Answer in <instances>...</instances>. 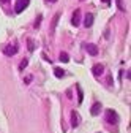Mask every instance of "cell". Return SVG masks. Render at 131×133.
<instances>
[{
	"label": "cell",
	"instance_id": "cell-22",
	"mask_svg": "<svg viewBox=\"0 0 131 133\" xmlns=\"http://www.w3.org/2000/svg\"><path fill=\"white\" fill-rule=\"evenodd\" d=\"M82 2H84V0H82Z\"/></svg>",
	"mask_w": 131,
	"mask_h": 133
},
{
	"label": "cell",
	"instance_id": "cell-2",
	"mask_svg": "<svg viewBox=\"0 0 131 133\" xmlns=\"http://www.w3.org/2000/svg\"><path fill=\"white\" fill-rule=\"evenodd\" d=\"M28 3H30V0H18L16 2V13H22L27 6H28Z\"/></svg>",
	"mask_w": 131,
	"mask_h": 133
},
{
	"label": "cell",
	"instance_id": "cell-14",
	"mask_svg": "<svg viewBox=\"0 0 131 133\" xmlns=\"http://www.w3.org/2000/svg\"><path fill=\"white\" fill-rule=\"evenodd\" d=\"M27 44H28V51H35V43H33V40H32V38H28Z\"/></svg>",
	"mask_w": 131,
	"mask_h": 133
},
{
	"label": "cell",
	"instance_id": "cell-18",
	"mask_svg": "<svg viewBox=\"0 0 131 133\" xmlns=\"http://www.w3.org/2000/svg\"><path fill=\"white\" fill-rule=\"evenodd\" d=\"M41 18H43V16H38V21L35 22V27H40V21H41Z\"/></svg>",
	"mask_w": 131,
	"mask_h": 133
},
{
	"label": "cell",
	"instance_id": "cell-21",
	"mask_svg": "<svg viewBox=\"0 0 131 133\" xmlns=\"http://www.w3.org/2000/svg\"><path fill=\"white\" fill-rule=\"evenodd\" d=\"M103 2H104V3H111V0H103Z\"/></svg>",
	"mask_w": 131,
	"mask_h": 133
},
{
	"label": "cell",
	"instance_id": "cell-17",
	"mask_svg": "<svg viewBox=\"0 0 131 133\" xmlns=\"http://www.w3.org/2000/svg\"><path fill=\"white\" fill-rule=\"evenodd\" d=\"M117 5H119V8H120L122 11L125 10V8H123V5H122V0H117Z\"/></svg>",
	"mask_w": 131,
	"mask_h": 133
},
{
	"label": "cell",
	"instance_id": "cell-16",
	"mask_svg": "<svg viewBox=\"0 0 131 133\" xmlns=\"http://www.w3.org/2000/svg\"><path fill=\"white\" fill-rule=\"evenodd\" d=\"M24 82H25V84H30V82H32V76H25L24 78Z\"/></svg>",
	"mask_w": 131,
	"mask_h": 133
},
{
	"label": "cell",
	"instance_id": "cell-13",
	"mask_svg": "<svg viewBox=\"0 0 131 133\" xmlns=\"http://www.w3.org/2000/svg\"><path fill=\"white\" fill-rule=\"evenodd\" d=\"M60 60H62L63 63H67V62H70V56H68L67 52H62V54H60Z\"/></svg>",
	"mask_w": 131,
	"mask_h": 133
},
{
	"label": "cell",
	"instance_id": "cell-1",
	"mask_svg": "<svg viewBox=\"0 0 131 133\" xmlns=\"http://www.w3.org/2000/svg\"><path fill=\"white\" fill-rule=\"evenodd\" d=\"M106 122H109V124H119V114L114 109H107L106 111Z\"/></svg>",
	"mask_w": 131,
	"mask_h": 133
},
{
	"label": "cell",
	"instance_id": "cell-7",
	"mask_svg": "<svg viewBox=\"0 0 131 133\" xmlns=\"http://www.w3.org/2000/svg\"><path fill=\"white\" fill-rule=\"evenodd\" d=\"M76 92H77V103L81 105L84 102V92H82V89H81L79 84H76Z\"/></svg>",
	"mask_w": 131,
	"mask_h": 133
},
{
	"label": "cell",
	"instance_id": "cell-10",
	"mask_svg": "<svg viewBox=\"0 0 131 133\" xmlns=\"http://www.w3.org/2000/svg\"><path fill=\"white\" fill-rule=\"evenodd\" d=\"M100 111H101V103H95L93 106H92V116H98L100 114Z\"/></svg>",
	"mask_w": 131,
	"mask_h": 133
},
{
	"label": "cell",
	"instance_id": "cell-5",
	"mask_svg": "<svg viewBox=\"0 0 131 133\" xmlns=\"http://www.w3.org/2000/svg\"><path fill=\"white\" fill-rule=\"evenodd\" d=\"M3 52L6 56H14L16 52H18V48H16V46H5L3 48Z\"/></svg>",
	"mask_w": 131,
	"mask_h": 133
},
{
	"label": "cell",
	"instance_id": "cell-15",
	"mask_svg": "<svg viewBox=\"0 0 131 133\" xmlns=\"http://www.w3.org/2000/svg\"><path fill=\"white\" fill-rule=\"evenodd\" d=\"M27 65H28V60H27V59H24V60L21 62V65H19V68H21V70H24Z\"/></svg>",
	"mask_w": 131,
	"mask_h": 133
},
{
	"label": "cell",
	"instance_id": "cell-20",
	"mask_svg": "<svg viewBox=\"0 0 131 133\" xmlns=\"http://www.w3.org/2000/svg\"><path fill=\"white\" fill-rule=\"evenodd\" d=\"M8 2V0H0V3H6Z\"/></svg>",
	"mask_w": 131,
	"mask_h": 133
},
{
	"label": "cell",
	"instance_id": "cell-8",
	"mask_svg": "<svg viewBox=\"0 0 131 133\" xmlns=\"http://www.w3.org/2000/svg\"><path fill=\"white\" fill-rule=\"evenodd\" d=\"M92 24H93V14L92 13H87L85 14V19H84V25L85 27H92Z\"/></svg>",
	"mask_w": 131,
	"mask_h": 133
},
{
	"label": "cell",
	"instance_id": "cell-4",
	"mask_svg": "<svg viewBox=\"0 0 131 133\" xmlns=\"http://www.w3.org/2000/svg\"><path fill=\"white\" fill-rule=\"evenodd\" d=\"M92 71H93V75L98 78V76H101V75H103V71H104V66H103L101 63H96V65L93 66V68H92Z\"/></svg>",
	"mask_w": 131,
	"mask_h": 133
},
{
	"label": "cell",
	"instance_id": "cell-6",
	"mask_svg": "<svg viewBox=\"0 0 131 133\" xmlns=\"http://www.w3.org/2000/svg\"><path fill=\"white\" fill-rule=\"evenodd\" d=\"M71 125H73L74 128L79 125V114H77V111H73V112H71Z\"/></svg>",
	"mask_w": 131,
	"mask_h": 133
},
{
	"label": "cell",
	"instance_id": "cell-9",
	"mask_svg": "<svg viewBox=\"0 0 131 133\" xmlns=\"http://www.w3.org/2000/svg\"><path fill=\"white\" fill-rule=\"evenodd\" d=\"M85 49H87V52H89L90 56H96V54H98V48H96L95 44H87Z\"/></svg>",
	"mask_w": 131,
	"mask_h": 133
},
{
	"label": "cell",
	"instance_id": "cell-11",
	"mask_svg": "<svg viewBox=\"0 0 131 133\" xmlns=\"http://www.w3.org/2000/svg\"><path fill=\"white\" fill-rule=\"evenodd\" d=\"M59 19H60V14H55V16H54V19H52V25H51V32H54V30H55V27H57V24H59Z\"/></svg>",
	"mask_w": 131,
	"mask_h": 133
},
{
	"label": "cell",
	"instance_id": "cell-19",
	"mask_svg": "<svg viewBox=\"0 0 131 133\" xmlns=\"http://www.w3.org/2000/svg\"><path fill=\"white\" fill-rule=\"evenodd\" d=\"M46 2H51V3H55V2H57V0H46Z\"/></svg>",
	"mask_w": 131,
	"mask_h": 133
},
{
	"label": "cell",
	"instance_id": "cell-3",
	"mask_svg": "<svg viewBox=\"0 0 131 133\" xmlns=\"http://www.w3.org/2000/svg\"><path fill=\"white\" fill-rule=\"evenodd\" d=\"M71 24H73L74 27H77V25L81 24V10H76V11L73 13V18H71Z\"/></svg>",
	"mask_w": 131,
	"mask_h": 133
},
{
	"label": "cell",
	"instance_id": "cell-12",
	"mask_svg": "<svg viewBox=\"0 0 131 133\" xmlns=\"http://www.w3.org/2000/svg\"><path fill=\"white\" fill-rule=\"evenodd\" d=\"M54 75H55L57 78H63V76H65V70H62V68H55V70H54Z\"/></svg>",
	"mask_w": 131,
	"mask_h": 133
}]
</instances>
